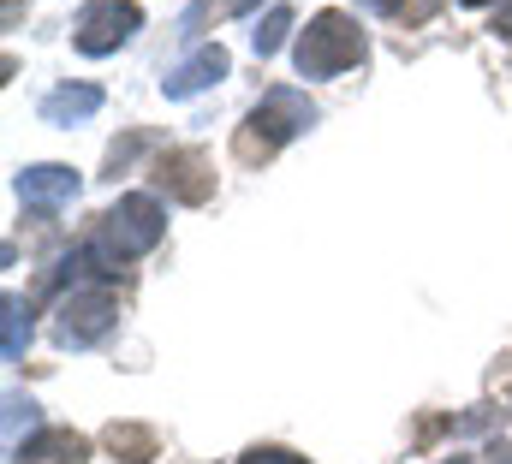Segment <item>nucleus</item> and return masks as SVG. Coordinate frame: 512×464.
I'll return each mask as SVG.
<instances>
[{
	"instance_id": "f257e3e1",
	"label": "nucleus",
	"mask_w": 512,
	"mask_h": 464,
	"mask_svg": "<svg viewBox=\"0 0 512 464\" xmlns=\"http://www.w3.org/2000/svg\"><path fill=\"white\" fill-rule=\"evenodd\" d=\"M161 232H167L161 203H155L149 191H131V197H120V203L96 221L90 244H84V262H90L96 274H120L126 262L149 256V250L161 244Z\"/></svg>"
},
{
	"instance_id": "f03ea898",
	"label": "nucleus",
	"mask_w": 512,
	"mask_h": 464,
	"mask_svg": "<svg viewBox=\"0 0 512 464\" xmlns=\"http://www.w3.org/2000/svg\"><path fill=\"white\" fill-rule=\"evenodd\" d=\"M310 125H316L310 96L280 84V90H268L251 114L239 119V131H233V155H239L245 167H262V161H274V155H280L292 137H304Z\"/></svg>"
},
{
	"instance_id": "7ed1b4c3",
	"label": "nucleus",
	"mask_w": 512,
	"mask_h": 464,
	"mask_svg": "<svg viewBox=\"0 0 512 464\" xmlns=\"http://www.w3.org/2000/svg\"><path fill=\"white\" fill-rule=\"evenodd\" d=\"M364 54H370V36H364V24H358L352 12H340V6L316 12L310 30H304L298 48H292V60H298L304 78H340L346 66H364Z\"/></svg>"
},
{
	"instance_id": "20e7f679",
	"label": "nucleus",
	"mask_w": 512,
	"mask_h": 464,
	"mask_svg": "<svg viewBox=\"0 0 512 464\" xmlns=\"http://www.w3.org/2000/svg\"><path fill=\"white\" fill-rule=\"evenodd\" d=\"M114 322H120V298L108 286H78L54 316V340L60 346H96Z\"/></svg>"
},
{
	"instance_id": "39448f33",
	"label": "nucleus",
	"mask_w": 512,
	"mask_h": 464,
	"mask_svg": "<svg viewBox=\"0 0 512 464\" xmlns=\"http://www.w3.org/2000/svg\"><path fill=\"white\" fill-rule=\"evenodd\" d=\"M137 30H143V6L137 0H96L72 24V42H78V54H114Z\"/></svg>"
},
{
	"instance_id": "423d86ee",
	"label": "nucleus",
	"mask_w": 512,
	"mask_h": 464,
	"mask_svg": "<svg viewBox=\"0 0 512 464\" xmlns=\"http://www.w3.org/2000/svg\"><path fill=\"white\" fill-rule=\"evenodd\" d=\"M155 185H161L173 203L203 209V203L215 197V167H209L203 149H161V155H155Z\"/></svg>"
},
{
	"instance_id": "0eeeda50",
	"label": "nucleus",
	"mask_w": 512,
	"mask_h": 464,
	"mask_svg": "<svg viewBox=\"0 0 512 464\" xmlns=\"http://www.w3.org/2000/svg\"><path fill=\"white\" fill-rule=\"evenodd\" d=\"M227 72H233V54H227L221 42H203V48H191V54L161 78V90H167V102H191V96L215 90Z\"/></svg>"
},
{
	"instance_id": "6e6552de",
	"label": "nucleus",
	"mask_w": 512,
	"mask_h": 464,
	"mask_svg": "<svg viewBox=\"0 0 512 464\" xmlns=\"http://www.w3.org/2000/svg\"><path fill=\"white\" fill-rule=\"evenodd\" d=\"M78 173L72 167H60V161H36V167H24L18 173V203L24 209H60V203H72L78 197Z\"/></svg>"
},
{
	"instance_id": "1a4fd4ad",
	"label": "nucleus",
	"mask_w": 512,
	"mask_h": 464,
	"mask_svg": "<svg viewBox=\"0 0 512 464\" xmlns=\"http://www.w3.org/2000/svg\"><path fill=\"white\" fill-rule=\"evenodd\" d=\"M84 459H90V441L78 429H36L12 453V464H84Z\"/></svg>"
},
{
	"instance_id": "9d476101",
	"label": "nucleus",
	"mask_w": 512,
	"mask_h": 464,
	"mask_svg": "<svg viewBox=\"0 0 512 464\" xmlns=\"http://www.w3.org/2000/svg\"><path fill=\"white\" fill-rule=\"evenodd\" d=\"M90 114H102V90L96 84H60V90L42 96V119L48 125H78Z\"/></svg>"
},
{
	"instance_id": "9b49d317",
	"label": "nucleus",
	"mask_w": 512,
	"mask_h": 464,
	"mask_svg": "<svg viewBox=\"0 0 512 464\" xmlns=\"http://www.w3.org/2000/svg\"><path fill=\"white\" fill-rule=\"evenodd\" d=\"M102 447H108L120 464H149L161 441H155L149 423H108V429H102Z\"/></svg>"
},
{
	"instance_id": "f8f14e48",
	"label": "nucleus",
	"mask_w": 512,
	"mask_h": 464,
	"mask_svg": "<svg viewBox=\"0 0 512 464\" xmlns=\"http://www.w3.org/2000/svg\"><path fill=\"white\" fill-rule=\"evenodd\" d=\"M286 30H292V6H274L262 24H256V36H251V48H256V60H268V54H280V42H286Z\"/></svg>"
},
{
	"instance_id": "ddd939ff",
	"label": "nucleus",
	"mask_w": 512,
	"mask_h": 464,
	"mask_svg": "<svg viewBox=\"0 0 512 464\" xmlns=\"http://www.w3.org/2000/svg\"><path fill=\"white\" fill-rule=\"evenodd\" d=\"M364 6L387 12V18H393V24H405V30H411V24H429V18L441 12V0H364Z\"/></svg>"
},
{
	"instance_id": "4468645a",
	"label": "nucleus",
	"mask_w": 512,
	"mask_h": 464,
	"mask_svg": "<svg viewBox=\"0 0 512 464\" xmlns=\"http://www.w3.org/2000/svg\"><path fill=\"white\" fill-rule=\"evenodd\" d=\"M262 0H197L191 6V18H185V30H203V24H221V18H239V12H251Z\"/></svg>"
},
{
	"instance_id": "2eb2a0df",
	"label": "nucleus",
	"mask_w": 512,
	"mask_h": 464,
	"mask_svg": "<svg viewBox=\"0 0 512 464\" xmlns=\"http://www.w3.org/2000/svg\"><path fill=\"white\" fill-rule=\"evenodd\" d=\"M24 346H30V316H24L18 298H6V363H18Z\"/></svg>"
},
{
	"instance_id": "dca6fc26",
	"label": "nucleus",
	"mask_w": 512,
	"mask_h": 464,
	"mask_svg": "<svg viewBox=\"0 0 512 464\" xmlns=\"http://www.w3.org/2000/svg\"><path fill=\"white\" fill-rule=\"evenodd\" d=\"M239 464H310V459H298V453H286V447H251Z\"/></svg>"
},
{
	"instance_id": "f3484780",
	"label": "nucleus",
	"mask_w": 512,
	"mask_h": 464,
	"mask_svg": "<svg viewBox=\"0 0 512 464\" xmlns=\"http://www.w3.org/2000/svg\"><path fill=\"white\" fill-rule=\"evenodd\" d=\"M6 423H12V429H18V423H24V429H36V405L12 393V399H6Z\"/></svg>"
},
{
	"instance_id": "a211bd4d",
	"label": "nucleus",
	"mask_w": 512,
	"mask_h": 464,
	"mask_svg": "<svg viewBox=\"0 0 512 464\" xmlns=\"http://www.w3.org/2000/svg\"><path fill=\"white\" fill-rule=\"evenodd\" d=\"M489 30H495V36H507V42H512V0H501V6H495V18H489Z\"/></svg>"
},
{
	"instance_id": "6ab92c4d",
	"label": "nucleus",
	"mask_w": 512,
	"mask_h": 464,
	"mask_svg": "<svg viewBox=\"0 0 512 464\" xmlns=\"http://www.w3.org/2000/svg\"><path fill=\"white\" fill-rule=\"evenodd\" d=\"M489 464H512V441H501V447H489Z\"/></svg>"
},
{
	"instance_id": "aec40b11",
	"label": "nucleus",
	"mask_w": 512,
	"mask_h": 464,
	"mask_svg": "<svg viewBox=\"0 0 512 464\" xmlns=\"http://www.w3.org/2000/svg\"><path fill=\"white\" fill-rule=\"evenodd\" d=\"M441 464H477V459H465V453H453V459H441Z\"/></svg>"
},
{
	"instance_id": "412c9836",
	"label": "nucleus",
	"mask_w": 512,
	"mask_h": 464,
	"mask_svg": "<svg viewBox=\"0 0 512 464\" xmlns=\"http://www.w3.org/2000/svg\"><path fill=\"white\" fill-rule=\"evenodd\" d=\"M465 6H489V0H465Z\"/></svg>"
}]
</instances>
